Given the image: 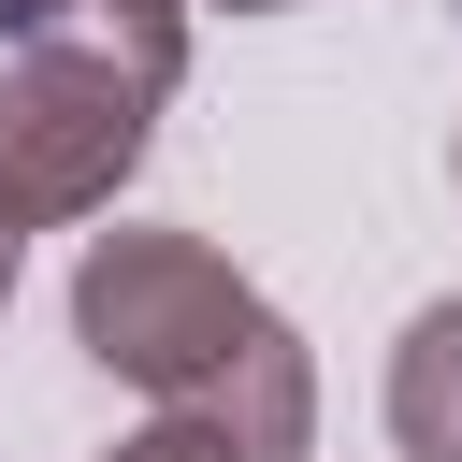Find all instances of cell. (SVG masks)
<instances>
[{"label": "cell", "mask_w": 462, "mask_h": 462, "mask_svg": "<svg viewBox=\"0 0 462 462\" xmlns=\"http://www.w3.org/2000/svg\"><path fill=\"white\" fill-rule=\"evenodd\" d=\"M72 346L116 390H144L159 419L231 433L245 462H303L318 448V361H303V332L202 231H159V217L87 231V260H72Z\"/></svg>", "instance_id": "obj_1"}, {"label": "cell", "mask_w": 462, "mask_h": 462, "mask_svg": "<svg viewBox=\"0 0 462 462\" xmlns=\"http://www.w3.org/2000/svg\"><path fill=\"white\" fill-rule=\"evenodd\" d=\"M144 144H159V101L130 72H101V58H0V217L14 231L116 217Z\"/></svg>", "instance_id": "obj_2"}, {"label": "cell", "mask_w": 462, "mask_h": 462, "mask_svg": "<svg viewBox=\"0 0 462 462\" xmlns=\"http://www.w3.org/2000/svg\"><path fill=\"white\" fill-rule=\"evenodd\" d=\"M0 58H101L144 101L188 72V0H0Z\"/></svg>", "instance_id": "obj_3"}, {"label": "cell", "mask_w": 462, "mask_h": 462, "mask_svg": "<svg viewBox=\"0 0 462 462\" xmlns=\"http://www.w3.org/2000/svg\"><path fill=\"white\" fill-rule=\"evenodd\" d=\"M390 448L404 462H462V289L404 318L390 346Z\"/></svg>", "instance_id": "obj_4"}, {"label": "cell", "mask_w": 462, "mask_h": 462, "mask_svg": "<svg viewBox=\"0 0 462 462\" xmlns=\"http://www.w3.org/2000/svg\"><path fill=\"white\" fill-rule=\"evenodd\" d=\"M101 462H245L231 433H202V419H144L130 448H101Z\"/></svg>", "instance_id": "obj_5"}, {"label": "cell", "mask_w": 462, "mask_h": 462, "mask_svg": "<svg viewBox=\"0 0 462 462\" xmlns=\"http://www.w3.org/2000/svg\"><path fill=\"white\" fill-rule=\"evenodd\" d=\"M14 260H29V231H14V217H0V303H14Z\"/></svg>", "instance_id": "obj_6"}, {"label": "cell", "mask_w": 462, "mask_h": 462, "mask_svg": "<svg viewBox=\"0 0 462 462\" xmlns=\"http://www.w3.org/2000/svg\"><path fill=\"white\" fill-rule=\"evenodd\" d=\"M188 14H202V0H188ZM217 14H303V0H217Z\"/></svg>", "instance_id": "obj_7"}, {"label": "cell", "mask_w": 462, "mask_h": 462, "mask_svg": "<svg viewBox=\"0 0 462 462\" xmlns=\"http://www.w3.org/2000/svg\"><path fill=\"white\" fill-rule=\"evenodd\" d=\"M448 173H462V130H448Z\"/></svg>", "instance_id": "obj_8"}]
</instances>
